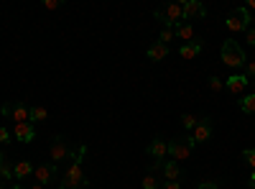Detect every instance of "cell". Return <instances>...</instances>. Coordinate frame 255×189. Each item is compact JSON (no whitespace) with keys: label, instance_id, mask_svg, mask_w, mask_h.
Wrapping results in <instances>:
<instances>
[{"label":"cell","instance_id":"cell-3","mask_svg":"<svg viewBox=\"0 0 255 189\" xmlns=\"http://www.w3.org/2000/svg\"><path fill=\"white\" fill-rule=\"evenodd\" d=\"M156 18L161 20L163 26L176 28L179 23H184V5L181 3H168V5H163V8L156 10Z\"/></svg>","mask_w":255,"mask_h":189},{"label":"cell","instance_id":"cell-19","mask_svg":"<svg viewBox=\"0 0 255 189\" xmlns=\"http://www.w3.org/2000/svg\"><path fill=\"white\" fill-rule=\"evenodd\" d=\"M0 177H3V179H15L13 177V164H10L5 151H0Z\"/></svg>","mask_w":255,"mask_h":189},{"label":"cell","instance_id":"cell-13","mask_svg":"<svg viewBox=\"0 0 255 189\" xmlns=\"http://www.w3.org/2000/svg\"><path fill=\"white\" fill-rule=\"evenodd\" d=\"M202 49H204L202 38H194L191 44H184V46L179 49V54H181V59H194V56H199V54H202Z\"/></svg>","mask_w":255,"mask_h":189},{"label":"cell","instance_id":"cell-7","mask_svg":"<svg viewBox=\"0 0 255 189\" xmlns=\"http://www.w3.org/2000/svg\"><path fill=\"white\" fill-rule=\"evenodd\" d=\"M225 87L230 90V95H238V97H243V92L250 87V79H248L245 74H232L230 79H225Z\"/></svg>","mask_w":255,"mask_h":189},{"label":"cell","instance_id":"cell-37","mask_svg":"<svg viewBox=\"0 0 255 189\" xmlns=\"http://www.w3.org/2000/svg\"><path fill=\"white\" fill-rule=\"evenodd\" d=\"M250 8H255V0H250Z\"/></svg>","mask_w":255,"mask_h":189},{"label":"cell","instance_id":"cell-38","mask_svg":"<svg viewBox=\"0 0 255 189\" xmlns=\"http://www.w3.org/2000/svg\"><path fill=\"white\" fill-rule=\"evenodd\" d=\"M0 189H5V184H3V182H0Z\"/></svg>","mask_w":255,"mask_h":189},{"label":"cell","instance_id":"cell-17","mask_svg":"<svg viewBox=\"0 0 255 189\" xmlns=\"http://www.w3.org/2000/svg\"><path fill=\"white\" fill-rule=\"evenodd\" d=\"M166 56H168V46L161 44V41H156V44L148 46V59L151 61H163Z\"/></svg>","mask_w":255,"mask_h":189},{"label":"cell","instance_id":"cell-28","mask_svg":"<svg viewBox=\"0 0 255 189\" xmlns=\"http://www.w3.org/2000/svg\"><path fill=\"white\" fill-rule=\"evenodd\" d=\"M44 8L46 10H56V8H61V0H44Z\"/></svg>","mask_w":255,"mask_h":189},{"label":"cell","instance_id":"cell-12","mask_svg":"<svg viewBox=\"0 0 255 189\" xmlns=\"http://www.w3.org/2000/svg\"><path fill=\"white\" fill-rule=\"evenodd\" d=\"M13 133H15V138H18L20 143H31V141H33V136H36L33 123H15Z\"/></svg>","mask_w":255,"mask_h":189},{"label":"cell","instance_id":"cell-24","mask_svg":"<svg viewBox=\"0 0 255 189\" xmlns=\"http://www.w3.org/2000/svg\"><path fill=\"white\" fill-rule=\"evenodd\" d=\"M181 123H184V128L191 133V131H194V125L199 123V118H197V115H191V113H186V115H181Z\"/></svg>","mask_w":255,"mask_h":189},{"label":"cell","instance_id":"cell-36","mask_svg":"<svg viewBox=\"0 0 255 189\" xmlns=\"http://www.w3.org/2000/svg\"><path fill=\"white\" fill-rule=\"evenodd\" d=\"M10 189H23V187H20V184H13V187H10Z\"/></svg>","mask_w":255,"mask_h":189},{"label":"cell","instance_id":"cell-8","mask_svg":"<svg viewBox=\"0 0 255 189\" xmlns=\"http://www.w3.org/2000/svg\"><path fill=\"white\" fill-rule=\"evenodd\" d=\"M189 136H191V141H194V143L209 141V136H212V120L209 118H199V123L194 125V131H191Z\"/></svg>","mask_w":255,"mask_h":189},{"label":"cell","instance_id":"cell-9","mask_svg":"<svg viewBox=\"0 0 255 189\" xmlns=\"http://www.w3.org/2000/svg\"><path fill=\"white\" fill-rule=\"evenodd\" d=\"M148 154H151L158 164H163L166 161V156H168V143L163 141V138H153L151 143H148V149H145Z\"/></svg>","mask_w":255,"mask_h":189},{"label":"cell","instance_id":"cell-25","mask_svg":"<svg viewBox=\"0 0 255 189\" xmlns=\"http://www.w3.org/2000/svg\"><path fill=\"white\" fill-rule=\"evenodd\" d=\"M209 90H212V92H222V90H225V82H222L220 77H209Z\"/></svg>","mask_w":255,"mask_h":189},{"label":"cell","instance_id":"cell-20","mask_svg":"<svg viewBox=\"0 0 255 189\" xmlns=\"http://www.w3.org/2000/svg\"><path fill=\"white\" fill-rule=\"evenodd\" d=\"M176 36H179L181 41H186V44H191V41L197 38V36H194V28H191V23H186V20L176 26Z\"/></svg>","mask_w":255,"mask_h":189},{"label":"cell","instance_id":"cell-29","mask_svg":"<svg viewBox=\"0 0 255 189\" xmlns=\"http://www.w3.org/2000/svg\"><path fill=\"white\" fill-rule=\"evenodd\" d=\"M8 141H10V131L5 125H0V143H8Z\"/></svg>","mask_w":255,"mask_h":189},{"label":"cell","instance_id":"cell-30","mask_svg":"<svg viewBox=\"0 0 255 189\" xmlns=\"http://www.w3.org/2000/svg\"><path fill=\"white\" fill-rule=\"evenodd\" d=\"M245 69H248V74H245V77H248V79L253 77V82H255V61H248V64H245Z\"/></svg>","mask_w":255,"mask_h":189},{"label":"cell","instance_id":"cell-35","mask_svg":"<svg viewBox=\"0 0 255 189\" xmlns=\"http://www.w3.org/2000/svg\"><path fill=\"white\" fill-rule=\"evenodd\" d=\"M31 189H44V184H38V182H36V184H31Z\"/></svg>","mask_w":255,"mask_h":189},{"label":"cell","instance_id":"cell-2","mask_svg":"<svg viewBox=\"0 0 255 189\" xmlns=\"http://www.w3.org/2000/svg\"><path fill=\"white\" fill-rule=\"evenodd\" d=\"M222 61L227 67H232V69H240V67H245L248 61H245V51L240 49V44L238 41H232V38H227L225 44H222Z\"/></svg>","mask_w":255,"mask_h":189},{"label":"cell","instance_id":"cell-26","mask_svg":"<svg viewBox=\"0 0 255 189\" xmlns=\"http://www.w3.org/2000/svg\"><path fill=\"white\" fill-rule=\"evenodd\" d=\"M243 159L250 164V169L255 172V149H248V151H243Z\"/></svg>","mask_w":255,"mask_h":189},{"label":"cell","instance_id":"cell-32","mask_svg":"<svg viewBox=\"0 0 255 189\" xmlns=\"http://www.w3.org/2000/svg\"><path fill=\"white\" fill-rule=\"evenodd\" d=\"M197 189H217V184H215V182H199Z\"/></svg>","mask_w":255,"mask_h":189},{"label":"cell","instance_id":"cell-4","mask_svg":"<svg viewBox=\"0 0 255 189\" xmlns=\"http://www.w3.org/2000/svg\"><path fill=\"white\" fill-rule=\"evenodd\" d=\"M194 141H191V136H181V138H174L171 143H168V156H171V161H184L191 156V151H194Z\"/></svg>","mask_w":255,"mask_h":189},{"label":"cell","instance_id":"cell-23","mask_svg":"<svg viewBox=\"0 0 255 189\" xmlns=\"http://www.w3.org/2000/svg\"><path fill=\"white\" fill-rule=\"evenodd\" d=\"M46 108H38V105H36V108H31V123H41V120H46Z\"/></svg>","mask_w":255,"mask_h":189},{"label":"cell","instance_id":"cell-34","mask_svg":"<svg viewBox=\"0 0 255 189\" xmlns=\"http://www.w3.org/2000/svg\"><path fill=\"white\" fill-rule=\"evenodd\" d=\"M250 187H253V189H255V172H253V174H250Z\"/></svg>","mask_w":255,"mask_h":189},{"label":"cell","instance_id":"cell-10","mask_svg":"<svg viewBox=\"0 0 255 189\" xmlns=\"http://www.w3.org/2000/svg\"><path fill=\"white\" fill-rule=\"evenodd\" d=\"M184 5V20H191V18H204L207 15V8L199 3V0H186Z\"/></svg>","mask_w":255,"mask_h":189},{"label":"cell","instance_id":"cell-15","mask_svg":"<svg viewBox=\"0 0 255 189\" xmlns=\"http://www.w3.org/2000/svg\"><path fill=\"white\" fill-rule=\"evenodd\" d=\"M161 172H163L166 182H179V179H181V166H179V161H168V164L163 161Z\"/></svg>","mask_w":255,"mask_h":189},{"label":"cell","instance_id":"cell-27","mask_svg":"<svg viewBox=\"0 0 255 189\" xmlns=\"http://www.w3.org/2000/svg\"><path fill=\"white\" fill-rule=\"evenodd\" d=\"M13 108H15V102H5L3 108H0V113H3V118H13Z\"/></svg>","mask_w":255,"mask_h":189},{"label":"cell","instance_id":"cell-21","mask_svg":"<svg viewBox=\"0 0 255 189\" xmlns=\"http://www.w3.org/2000/svg\"><path fill=\"white\" fill-rule=\"evenodd\" d=\"M240 110L243 113H255V92H250V95H245L243 100H240Z\"/></svg>","mask_w":255,"mask_h":189},{"label":"cell","instance_id":"cell-16","mask_svg":"<svg viewBox=\"0 0 255 189\" xmlns=\"http://www.w3.org/2000/svg\"><path fill=\"white\" fill-rule=\"evenodd\" d=\"M33 172H36V166H33L31 161H18V164H13V177H15V179H28Z\"/></svg>","mask_w":255,"mask_h":189},{"label":"cell","instance_id":"cell-11","mask_svg":"<svg viewBox=\"0 0 255 189\" xmlns=\"http://www.w3.org/2000/svg\"><path fill=\"white\" fill-rule=\"evenodd\" d=\"M33 177H36L38 184H49V182L56 177V166H54V164H41V166H36Z\"/></svg>","mask_w":255,"mask_h":189},{"label":"cell","instance_id":"cell-33","mask_svg":"<svg viewBox=\"0 0 255 189\" xmlns=\"http://www.w3.org/2000/svg\"><path fill=\"white\" fill-rule=\"evenodd\" d=\"M245 36H248V41H250V46H255V28H253V26L245 31Z\"/></svg>","mask_w":255,"mask_h":189},{"label":"cell","instance_id":"cell-1","mask_svg":"<svg viewBox=\"0 0 255 189\" xmlns=\"http://www.w3.org/2000/svg\"><path fill=\"white\" fill-rule=\"evenodd\" d=\"M87 156V143H82L79 149L74 151V156L69 159V166H67V174L61 177V184L59 189H87V177L82 172V161Z\"/></svg>","mask_w":255,"mask_h":189},{"label":"cell","instance_id":"cell-18","mask_svg":"<svg viewBox=\"0 0 255 189\" xmlns=\"http://www.w3.org/2000/svg\"><path fill=\"white\" fill-rule=\"evenodd\" d=\"M13 123H31V108H26V102H15Z\"/></svg>","mask_w":255,"mask_h":189},{"label":"cell","instance_id":"cell-39","mask_svg":"<svg viewBox=\"0 0 255 189\" xmlns=\"http://www.w3.org/2000/svg\"><path fill=\"white\" fill-rule=\"evenodd\" d=\"M253 28H255V23H253Z\"/></svg>","mask_w":255,"mask_h":189},{"label":"cell","instance_id":"cell-22","mask_svg":"<svg viewBox=\"0 0 255 189\" xmlns=\"http://www.w3.org/2000/svg\"><path fill=\"white\" fill-rule=\"evenodd\" d=\"M174 36H176V28H171V26H163V31H161L158 41H161V44H166V46H168V41H174Z\"/></svg>","mask_w":255,"mask_h":189},{"label":"cell","instance_id":"cell-31","mask_svg":"<svg viewBox=\"0 0 255 189\" xmlns=\"http://www.w3.org/2000/svg\"><path fill=\"white\" fill-rule=\"evenodd\" d=\"M161 189H181V184H179V182H163Z\"/></svg>","mask_w":255,"mask_h":189},{"label":"cell","instance_id":"cell-5","mask_svg":"<svg viewBox=\"0 0 255 189\" xmlns=\"http://www.w3.org/2000/svg\"><path fill=\"white\" fill-rule=\"evenodd\" d=\"M225 26L232 31V33H240V31H248L250 28V10L248 8H238L232 10L225 20Z\"/></svg>","mask_w":255,"mask_h":189},{"label":"cell","instance_id":"cell-14","mask_svg":"<svg viewBox=\"0 0 255 189\" xmlns=\"http://www.w3.org/2000/svg\"><path fill=\"white\" fill-rule=\"evenodd\" d=\"M161 166H163V164H158V161H156V164H153V172L143 177V182H140V187H143V189H161V184H163V182H158V177H156V174L161 172Z\"/></svg>","mask_w":255,"mask_h":189},{"label":"cell","instance_id":"cell-6","mask_svg":"<svg viewBox=\"0 0 255 189\" xmlns=\"http://www.w3.org/2000/svg\"><path fill=\"white\" fill-rule=\"evenodd\" d=\"M72 156H74V154H72V149H69L67 138H64V136H56L54 143H51V164L59 166L61 161H67V159H72Z\"/></svg>","mask_w":255,"mask_h":189}]
</instances>
